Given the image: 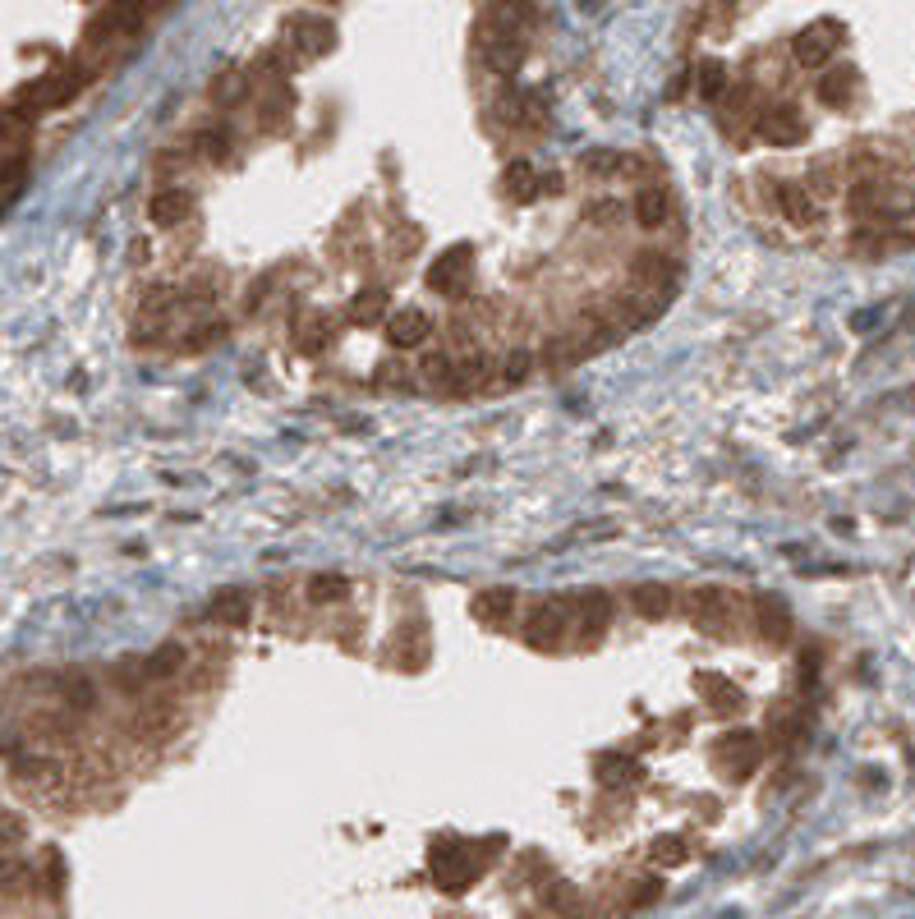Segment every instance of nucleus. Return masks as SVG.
I'll use <instances>...</instances> for the list:
<instances>
[{"mask_svg":"<svg viewBox=\"0 0 915 919\" xmlns=\"http://www.w3.org/2000/svg\"><path fill=\"white\" fill-rule=\"evenodd\" d=\"M571 616H575L571 598H548V602H538L534 612H529V621H525L529 644H538V648H561V639L571 635Z\"/></svg>","mask_w":915,"mask_h":919,"instance_id":"obj_1","label":"nucleus"},{"mask_svg":"<svg viewBox=\"0 0 915 919\" xmlns=\"http://www.w3.org/2000/svg\"><path fill=\"white\" fill-rule=\"evenodd\" d=\"M571 607V635H580V644H598L612 625V598L607 593H584V598H571Z\"/></svg>","mask_w":915,"mask_h":919,"instance_id":"obj_2","label":"nucleus"},{"mask_svg":"<svg viewBox=\"0 0 915 919\" xmlns=\"http://www.w3.org/2000/svg\"><path fill=\"white\" fill-rule=\"evenodd\" d=\"M686 616L699 625V630H727L732 621V593L722 589H699L686 598Z\"/></svg>","mask_w":915,"mask_h":919,"instance_id":"obj_3","label":"nucleus"},{"mask_svg":"<svg viewBox=\"0 0 915 919\" xmlns=\"http://www.w3.org/2000/svg\"><path fill=\"white\" fill-rule=\"evenodd\" d=\"M837 37H842V28L837 23H810L801 37H796V60L801 65H810V69H819V65H828L833 60V51H837Z\"/></svg>","mask_w":915,"mask_h":919,"instance_id":"obj_4","label":"nucleus"},{"mask_svg":"<svg viewBox=\"0 0 915 919\" xmlns=\"http://www.w3.org/2000/svg\"><path fill=\"white\" fill-rule=\"evenodd\" d=\"M469 244H456V249H447L442 258L428 267V290H437V295H460V285H465V272H469Z\"/></svg>","mask_w":915,"mask_h":919,"instance_id":"obj_5","label":"nucleus"},{"mask_svg":"<svg viewBox=\"0 0 915 919\" xmlns=\"http://www.w3.org/2000/svg\"><path fill=\"white\" fill-rule=\"evenodd\" d=\"M428 331H433V322H428L424 308H396L387 322V341L396 350H414V345L428 341Z\"/></svg>","mask_w":915,"mask_h":919,"instance_id":"obj_6","label":"nucleus"},{"mask_svg":"<svg viewBox=\"0 0 915 919\" xmlns=\"http://www.w3.org/2000/svg\"><path fill=\"white\" fill-rule=\"evenodd\" d=\"M759 134H764L773 148H796L805 138V120L796 106H778V111H768L764 120H759Z\"/></svg>","mask_w":915,"mask_h":919,"instance_id":"obj_7","label":"nucleus"},{"mask_svg":"<svg viewBox=\"0 0 915 919\" xmlns=\"http://www.w3.org/2000/svg\"><path fill=\"white\" fill-rule=\"evenodd\" d=\"M332 23L313 19V14H304V19H295L286 28V46L290 51H299V56H318V51H327L332 46Z\"/></svg>","mask_w":915,"mask_h":919,"instance_id":"obj_8","label":"nucleus"},{"mask_svg":"<svg viewBox=\"0 0 915 919\" xmlns=\"http://www.w3.org/2000/svg\"><path fill=\"white\" fill-rule=\"evenodd\" d=\"M184 667V648H175V644H161L157 653H152V658H143L138 662V671L134 676H120V681L125 685H138V681H166V676H175V671Z\"/></svg>","mask_w":915,"mask_h":919,"instance_id":"obj_9","label":"nucleus"},{"mask_svg":"<svg viewBox=\"0 0 915 919\" xmlns=\"http://www.w3.org/2000/svg\"><path fill=\"white\" fill-rule=\"evenodd\" d=\"M667 216H672V193L658 189V184H644V189L635 193V221H640L644 230H663Z\"/></svg>","mask_w":915,"mask_h":919,"instance_id":"obj_10","label":"nucleus"},{"mask_svg":"<svg viewBox=\"0 0 915 919\" xmlns=\"http://www.w3.org/2000/svg\"><path fill=\"white\" fill-rule=\"evenodd\" d=\"M189 212H194V198L184 189H161L157 198L148 203V216L157 221L161 230H171V226H180V221H189Z\"/></svg>","mask_w":915,"mask_h":919,"instance_id":"obj_11","label":"nucleus"},{"mask_svg":"<svg viewBox=\"0 0 915 919\" xmlns=\"http://www.w3.org/2000/svg\"><path fill=\"white\" fill-rule=\"evenodd\" d=\"M718 763L732 772V777H745V772L759 763V740L755 736H727L718 749Z\"/></svg>","mask_w":915,"mask_h":919,"instance_id":"obj_12","label":"nucleus"},{"mask_svg":"<svg viewBox=\"0 0 915 919\" xmlns=\"http://www.w3.org/2000/svg\"><path fill=\"white\" fill-rule=\"evenodd\" d=\"M778 203H782V212H787L796 226H814V221H819V203L810 198V189H805V184H782Z\"/></svg>","mask_w":915,"mask_h":919,"instance_id":"obj_13","label":"nucleus"},{"mask_svg":"<svg viewBox=\"0 0 915 919\" xmlns=\"http://www.w3.org/2000/svg\"><path fill=\"white\" fill-rule=\"evenodd\" d=\"M630 607L644 616V621H663L672 612V593L663 584H640V589H630Z\"/></svg>","mask_w":915,"mask_h":919,"instance_id":"obj_14","label":"nucleus"},{"mask_svg":"<svg viewBox=\"0 0 915 919\" xmlns=\"http://www.w3.org/2000/svg\"><path fill=\"white\" fill-rule=\"evenodd\" d=\"M502 184H506V193H511V198H534V193L543 189V180H538V171H534V161H525V157L506 166Z\"/></svg>","mask_w":915,"mask_h":919,"instance_id":"obj_15","label":"nucleus"},{"mask_svg":"<svg viewBox=\"0 0 915 919\" xmlns=\"http://www.w3.org/2000/svg\"><path fill=\"white\" fill-rule=\"evenodd\" d=\"M755 621H759V630H764L773 644H782V639H787V630H791L787 607H782V602H773V598H759L755 602Z\"/></svg>","mask_w":915,"mask_h":919,"instance_id":"obj_16","label":"nucleus"},{"mask_svg":"<svg viewBox=\"0 0 915 919\" xmlns=\"http://www.w3.org/2000/svg\"><path fill=\"white\" fill-rule=\"evenodd\" d=\"M851 92H856V69H833V74L819 79V102L828 106H847Z\"/></svg>","mask_w":915,"mask_h":919,"instance_id":"obj_17","label":"nucleus"},{"mask_svg":"<svg viewBox=\"0 0 915 919\" xmlns=\"http://www.w3.org/2000/svg\"><path fill=\"white\" fill-rule=\"evenodd\" d=\"M382 304H387V295L382 290H364V295L350 299V322H359V327H373V322L382 318Z\"/></svg>","mask_w":915,"mask_h":919,"instance_id":"obj_18","label":"nucleus"},{"mask_svg":"<svg viewBox=\"0 0 915 919\" xmlns=\"http://www.w3.org/2000/svg\"><path fill=\"white\" fill-rule=\"evenodd\" d=\"M212 621H221V625H244L249 621V598L244 593H226L221 602H212Z\"/></svg>","mask_w":915,"mask_h":919,"instance_id":"obj_19","label":"nucleus"},{"mask_svg":"<svg viewBox=\"0 0 915 919\" xmlns=\"http://www.w3.org/2000/svg\"><path fill=\"white\" fill-rule=\"evenodd\" d=\"M474 616H479V621H488V625H497V621H506V616H511V593H479V602H474Z\"/></svg>","mask_w":915,"mask_h":919,"instance_id":"obj_20","label":"nucleus"},{"mask_svg":"<svg viewBox=\"0 0 915 919\" xmlns=\"http://www.w3.org/2000/svg\"><path fill=\"white\" fill-rule=\"evenodd\" d=\"M635 276H640V281H672L676 267L663 258V253H640V258H635Z\"/></svg>","mask_w":915,"mask_h":919,"instance_id":"obj_21","label":"nucleus"},{"mask_svg":"<svg viewBox=\"0 0 915 919\" xmlns=\"http://www.w3.org/2000/svg\"><path fill=\"white\" fill-rule=\"evenodd\" d=\"M649 855H653L658 864H681V860L690 855V846H686V837H658V841L649 846Z\"/></svg>","mask_w":915,"mask_h":919,"instance_id":"obj_22","label":"nucleus"},{"mask_svg":"<svg viewBox=\"0 0 915 919\" xmlns=\"http://www.w3.org/2000/svg\"><path fill=\"white\" fill-rule=\"evenodd\" d=\"M309 593H313V602H341L345 593H350V584H345L341 575H318L309 584Z\"/></svg>","mask_w":915,"mask_h":919,"instance_id":"obj_23","label":"nucleus"},{"mask_svg":"<svg viewBox=\"0 0 915 919\" xmlns=\"http://www.w3.org/2000/svg\"><path fill=\"white\" fill-rule=\"evenodd\" d=\"M529 368H534V354H529V350H511L502 359V368H497V373H502L506 382L515 386V382H525V377H529Z\"/></svg>","mask_w":915,"mask_h":919,"instance_id":"obj_24","label":"nucleus"},{"mask_svg":"<svg viewBox=\"0 0 915 919\" xmlns=\"http://www.w3.org/2000/svg\"><path fill=\"white\" fill-rule=\"evenodd\" d=\"M722 88H727V69H722L718 60H704V65H699V92H704V97H722Z\"/></svg>","mask_w":915,"mask_h":919,"instance_id":"obj_25","label":"nucleus"},{"mask_svg":"<svg viewBox=\"0 0 915 919\" xmlns=\"http://www.w3.org/2000/svg\"><path fill=\"white\" fill-rule=\"evenodd\" d=\"M198 148H203L212 161H226V157H230V138H226V129H207V134L198 138Z\"/></svg>","mask_w":915,"mask_h":919,"instance_id":"obj_26","label":"nucleus"},{"mask_svg":"<svg viewBox=\"0 0 915 919\" xmlns=\"http://www.w3.org/2000/svg\"><path fill=\"white\" fill-rule=\"evenodd\" d=\"M424 377H433V382H437V377H447V359H442V354H428V359H424Z\"/></svg>","mask_w":915,"mask_h":919,"instance_id":"obj_27","label":"nucleus"},{"mask_svg":"<svg viewBox=\"0 0 915 919\" xmlns=\"http://www.w3.org/2000/svg\"><path fill=\"white\" fill-rule=\"evenodd\" d=\"M617 216H621L617 203H598V207H594V221H612V226H617Z\"/></svg>","mask_w":915,"mask_h":919,"instance_id":"obj_28","label":"nucleus"}]
</instances>
